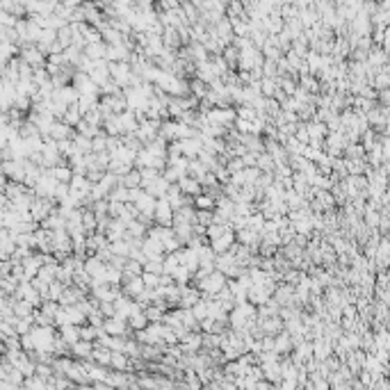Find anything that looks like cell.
<instances>
[{
	"instance_id": "obj_1",
	"label": "cell",
	"mask_w": 390,
	"mask_h": 390,
	"mask_svg": "<svg viewBox=\"0 0 390 390\" xmlns=\"http://www.w3.org/2000/svg\"><path fill=\"white\" fill-rule=\"evenodd\" d=\"M224 274H219V271H212V274H208V276L203 278V283H201V290L210 292V294H215V292H221L224 290Z\"/></svg>"
},
{
	"instance_id": "obj_2",
	"label": "cell",
	"mask_w": 390,
	"mask_h": 390,
	"mask_svg": "<svg viewBox=\"0 0 390 390\" xmlns=\"http://www.w3.org/2000/svg\"><path fill=\"white\" fill-rule=\"evenodd\" d=\"M100 329L105 331L110 338H123V333H126V322L119 317H107Z\"/></svg>"
},
{
	"instance_id": "obj_3",
	"label": "cell",
	"mask_w": 390,
	"mask_h": 390,
	"mask_svg": "<svg viewBox=\"0 0 390 390\" xmlns=\"http://www.w3.org/2000/svg\"><path fill=\"white\" fill-rule=\"evenodd\" d=\"M153 217L158 219L160 224H169V221H173V210H171V205L167 203L165 198L155 201V210H153Z\"/></svg>"
},
{
	"instance_id": "obj_4",
	"label": "cell",
	"mask_w": 390,
	"mask_h": 390,
	"mask_svg": "<svg viewBox=\"0 0 390 390\" xmlns=\"http://www.w3.org/2000/svg\"><path fill=\"white\" fill-rule=\"evenodd\" d=\"M85 55L92 62H100L105 57V46L103 44H85Z\"/></svg>"
},
{
	"instance_id": "obj_5",
	"label": "cell",
	"mask_w": 390,
	"mask_h": 390,
	"mask_svg": "<svg viewBox=\"0 0 390 390\" xmlns=\"http://www.w3.org/2000/svg\"><path fill=\"white\" fill-rule=\"evenodd\" d=\"M144 290H146V288H144V283H142V276L128 278V283H126V294H128V297H139Z\"/></svg>"
},
{
	"instance_id": "obj_6",
	"label": "cell",
	"mask_w": 390,
	"mask_h": 390,
	"mask_svg": "<svg viewBox=\"0 0 390 390\" xmlns=\"http://www.w3.org/2000/svg\"><path fill=\"white\" fill-rule=\"evenodd\" d=\"M180 153H183V155H198V153H201V146H198V142L196 139H183V142H180Z\"/></svg>"
},
{
	"instance_id": "obj_7",
	"label": "cell",
	"mask_w": 390,
	"mask_h": 390,
	"mask_svg": "<svg viewBox=\"0 0 390 390\" xmlns=\"http://www.w3.org/2000/svg\"><path fill=\"white\" fill-rule=\"evenodd\" d=\"M50 135H53L55 139H60V142H64L66 137H69V135H71V130H69V126H64V123H53V126H50Z\"/></svg>"
},
{
	"instance_id": "obj_8",
	"label": "cell",
	"mask_w": 390,
	"mask_h": 390,
	"mask_svg": "<svg viewBox=\"0 0 390 390\" xmlns=\"http://www.w3.org/2000/svg\"><path fill=\"white\" fill-rule=\"evenodd\" d=\"M178 190L180 192H192V194H196L198 190H201V185H198V180H194V178H180V185H178Z\"/></svg>"
},
{
	"instance_id": "obj_9",
	"label": "cell",
	"mask_w": 390,
	"mask_h": 390,
	"mask_svg": "<svg viewBox=\"0 0 390 390\" xmlns=\"http://www.w3.org/2000/svg\"><path fill=\"white\" fill-rule=\"evenodd\" d=\"M23 60H25V64H41V62H44V55H41L37 48H27V50H23Z\"/></svg>"
},
{
	"instance_id": "obj_10",
	"label": "cell",
	"mask_w": 390,
	"mask_h": 390,
	"mask_svg": "<svg viewBox=\"0 0 390 390\" xmlns=\"http://www.w3.org/2000/svg\"><path fill=\"white\" fill-rule=\"evenodd\" d=\"M126 363H128V358L126 356H123V354H121V351H119V354H117V351H112V358H110V365H112V367H114V370H126Z\"/></svg>"
},
{
	"instance_id": "obj_11",
	"label": "cell",
	"mask_w": 390,
	"mask_h": 390,
	"mask_svg": "<svg viewBox=\"0 0 390 390\" xmlns=\"http://www.w3.org/2000/svg\"><path fill=\"white\" fill-rule=\"evenodd\" d=\"M146 315H144V311H139V313H135V315H130V326H135L137 331H142V329H146Z\"/></svg>"
},
{
	"instance_id": "obj_12",
	"label": "cell",
	"mask_w": 390,
	"mask_h": 390,
	"mask_svg": "<svg viewBox=\"0 0 390 390\" xmlns=\"http://www.w3.org/2000/svg\"><path fill=\"white\" fill-rule=\"evenodd\" d=\"M196 208H198V210H205V208L210 210V208H215V201H212L210 194H208V196H198L196 198Z\"/></svg>"
},
{
	"instance_id": "obj_13",
	"label": "cell",
	"mask_w": 390,
	"mask_h": 390,
	"mask_svg": "<svg viewBox=\"0 0 390 390\" xmlns=\"http://www.w3.org/2000/svg\"><path fill=\"white\" fill-rule=\"evenodd\" d=\"M119 390H126V388H119Z\"/></svg>"
}]
</instances>
